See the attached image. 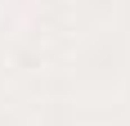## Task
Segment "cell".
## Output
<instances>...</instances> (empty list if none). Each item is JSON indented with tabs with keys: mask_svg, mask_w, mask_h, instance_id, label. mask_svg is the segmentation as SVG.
I'll list each match as a JSON object with an SVG mask.
<instances>
[]
</instances>
